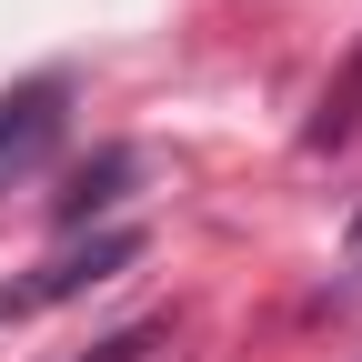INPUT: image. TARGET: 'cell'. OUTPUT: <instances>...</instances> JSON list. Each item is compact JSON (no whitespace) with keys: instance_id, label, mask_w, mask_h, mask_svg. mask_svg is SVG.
<instances>
[{"instance_id":"obj_4","label":"cell","mask_w":362,"mask_h":362,"mask_svg":"<svg viewBox=\"0 0 362 362\" xmlns=\"http://www.w3.org/2000/svg\"><path fill=\"white\" fill-rule=\"evenodd\" d=\"M141 342H151V332H111L101 352H90V362H131V352H141Z\"/></svg>"},{"instance_id":"obj_2","label":"cell","mask_w":362,"mask_h":362,"mask_svg":"<svg viewBox=\"0 0 362 362\" xmlns=\"http://www.w3.org/2000/svg\"><path fill=\"white\" fill-rule=\"evenodd\" d=\"M61 111H71V71H40L21 90H0V181H21L40 151L61 141Z\"/></svg>"},{"instance_id":"obj_3","label":"cell","mask_w":362,"mask_h":362,"mask_svg":"<svg viewBox=\"0 0 362 362\" xmlns=\"http://www.w3.org/2000/svg\"><path fill=\"white\" fill-rule=\"evenodd\" d=\"M131 171H141V161H131V151L111 141L101 161H81V171L61 181V192H51V211H61V221H90V211H111V202H121V181H131Z\"/></svg>"},{"instance_id":"obj_1","label":"cell","mask_w":362,"mask_h":362,"mask_svg":"<svg viewBox=\"0 0 362 362\" xmlns=\"http://www.w3.org/2000/svg\"><path fill=\"white\" fill-rule=\"evenodd\" d=\"M131 262H141V232H90V242H71L61 262H40L30 282L0 292V322H30V312H51V302H71V292H90V282H111V272H131Z\"/></svg>"}]
</instances>
